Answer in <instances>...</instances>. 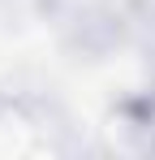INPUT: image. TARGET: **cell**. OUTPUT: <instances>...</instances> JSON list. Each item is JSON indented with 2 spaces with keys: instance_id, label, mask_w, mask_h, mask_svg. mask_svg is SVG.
Here are the masks:
<instances>
[{
  "instance_id": "cell-1",
  "label": "cell",
  "mask_w": 155,
  "mask_h": 160,
  "mask_svg": "<svg viewBox=\"0 0 155 160\" xmlns=\"http://www.w3.org/2000/svg\"><path fill=\"white\" fill-rule=\"evenodd\" d=\"M35 147V117L26 112V104L0 95V160L26 156Z\"/></svg>"
}]
</instances>
